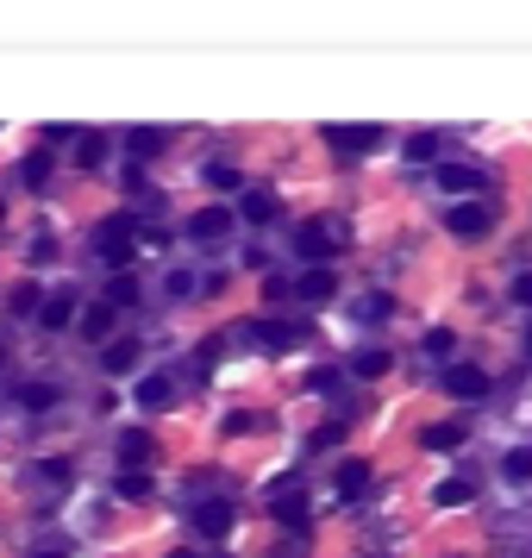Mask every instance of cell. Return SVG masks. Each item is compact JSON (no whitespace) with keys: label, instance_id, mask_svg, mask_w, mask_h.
<instances>
[{"label":"cell","instance_id":"cell-38","mask_svg":"<svg viewBox=\"0 0 532 558\" xmlns=\"http://www.w3.org/2000/svg\"><path fill=\"white\" fill-rule=\"evenodd\" d=\"M169 558H194V553H188V546H176V553H169Z\"/></svg>","mask_w":532,"mask_h":558},{"label":"cell","instance_id":"cell-10","mask_svg":"<svg viewBox=\"0 0 532 558\" xmlns=\"http://www.w3.org/2000/svg\"><path fill=\"white\" fill-rule=\"evenodd\" d=\"M188 521H194V534H207V540H226V534H232V502H201Z\"/></svg>","mask_w":532,"mask_h":558},{"label":"cell","instance_id":"cell-41","mask_svg":"<svg viewBox=\"0 0 532 558\" xmlns=\"http://www.w3.org/2000/svg\"><path fill=\"white\" fill-rule=\"evenodd\" d=\"M0 214H6V207H0Z\"/></svg>","mask_w":532,"mask_h":558},{"label":"cell","instance_id":"cell-12","mask_svg":"<svg viewBox=\"0 0 532 558\" xmlns=\"http://www.w3.org/2000/svg\"><path fill=\"white\" fill-rule=\"evenodd\" d=\"M232 220H245V226H269V220H275V195H269V188H245V201H239Z\"/></svg>","mask_w":532,"mask_h":558},{"label":"cell","instance_id":"cell-19","mask_svg":"<svg viewBox=\"0 0 532 558\" xmlns=\"http://www.w3.org/2000/svg\"><path fill=\"white\" fill-rule=\"evenodd\" d=\"M294 288H301V301H332V288H338V277H332L326 264H313V270H307V277L294 282Z\"/></svg>","mask_w":532,"mask_h":558},{"label":"cell","instance_id":"cell-37","mask_svg":"<svg viewBox=\"0 0 532 558\" xmlns=\"http://www.w3.org/2000/svg\"><path fill=\"white\" fill-rule=\"evenodd\" d=\"M32 558H69V553H57V546H44V553H32Z\"/></svg>","mask_w":532,"mask_h":558},{"label":"cell","instance_id":"cell-39","mask_svg":"<svg viewBox=\"0 0 532 558\" xmlns=\"http://www.w3.org/2000/svg\"><path fill=\"white\" fill-rule=\"evenodd\" d=\"M527 352H532V326H527Z\"/></svg>","mask_w":532,"mask_h":558},{"label":"cell","instance_id":"cell-35","mask_svg":"<svg viewBox=\"0 0 532 558\" xmlns=\"http://www.w3.org/2000/svg\"><path fill=\"white\" fill-rule=\"evenodd\" d=\"M163 295H176V301L194 295V277H188V270H169V277H163Z\"/></svg>","mask_w":532,"mask_h":558},{"label":"cell","instance_id":"cell-15","mask_svg":"<svg viewBox=\"0 0 532 558\" xmlns=\"http://www.w3.org/2000/svg\"><path fill=\"white\" fill-rule=\"evenodd\" d=\"M101 364H107L113 377H132L138 370V339H107V345H101Z\"/></svg>","mask_w":532,"mask_h":558},{"label":"cell","instance_id":"cell-20","mask_svg":"<svg viewBox=\"0 0 532 558\" xmlns=\"http://www.w3.org/2000/svg\"><path fill=\"white\" fill-rule=\"evenodd\" d=\"M169 402H176V383L169 377H144L138 383V408H169Z\"/></svg>","mask_w":532,"mask_h":558},{"label":"cell","instance_id":"cell-8","mask_svg":"<svg viewBox=\"0 0 532 558\" xmlns=\"http://www.w3.org/2000/svg\"><path fill=\"white\" fill-rule=\"evenodd\" d=\"M445 389H451L457 402H476V396H489V370H476V364H451V370H445Z\"/></svg>","mask_w":532,"mask_h":558},{"label":"cell","instance_id":"cell-6","mask_svg":"<svg viewBox=\"0 0 532 558\" xmlns=\"http://www.w3.org/2000/svg\"><path fill=\"white\" fill-rule=\"evenodd\" d=\"M251 339H257L264 352H294V345H301V320H257Z\"/></svg>","mask_w":532,"mask_h":558},{"label":"cell","instance_id":"cell-21","mask_svg":"<svg viewBox=\"0 0 532 558\" xmlns=\"http://www.w3.org/2000/svg\"><path fill=\"white\" fill-rule=\"evenodd\" d=\"M338 496H345V502L370 496V464H338Z\"/></svg>","mask_w":532,"mask_h":558},{"label":"cell","instance_id":"cell-23","mask_svg":"<svg viewBox=\"0 0 532 558\" xmlns=\"http://www.w3.org/2000/svg\"><path fill=\"white\" fill-rule=\"evenodd\" d=\"M389 314H395V295H383V288H376V295H357V320H364V326H376V320H389Z\"/></svg>","mask_w":532,"mask_h":558},{"label":"cell","instance_id":"cell-5","mask_svg":"<svg viewBox=\"0 0 532 558\" xmlns=\"http://www.w3.org/2000/svg\"><path fill=\"white\" fill-rule=\"evenodd\" d=\"M445 226H451L457 239H489V226H495V214H489L482 201H457V207L445 214Z\"/></svg>","mask_w":532,"mask_h":558},{"label":"cell","instance_id":"cell-17","mask_svg":"<svg viewBox=\"0 0 532 558\" xmlns=\"http://www.w3.org/2000/svg\"><path fill=\"white\" fill-rule=\"evenodd\" d=\"M126 151H132L138 163H150V157H163V151H169V133H157V126H138V133H126Z\"/></svg>","mask_w":532,"mask_h":558},{"label":"cell","instance_id":"cell-31","mask_svg":"<svg viewBox=\"0 0 532 558\" xmlns=\"http://www.w3.org/2000/svg\"><path fill=\"white\" fill-rule=\"evenodd\" d=\"M38 301H44V295H38V282H19V288L6 295V307H13V314H32Z\"/></svg>","mask_w":532,"mask_h":558},{"label":"cell","instance_id":"cell-42","mask_svg":"<svg viewBox=\"0 0 532 558\" xmlns=\"http://www.w3.org/2000/svg\"><path fill=\"white\" fill-rule=\"evenodd\" d=\"M220 558H226V553H220Z\"/></svg>","mask_w":532,"mask_h":558},{"label":"cell","instance_id":"cell-22","mask_svg":"<svg viewBox=\"0 0 532 558\" xmlns=\"http://www.w3.org/2000/svg\"><path fill=\"white\" fill-rule=\"evenodd\" d=\"M470 496H476V483H470V477H445V483L432 489V502H438V508H464Z\"/></svg>","mask_w":532,"mask_h":558},{"label":"cell","instance_id":"cell-25","mask_svg":"<svg viewBox=\"0 0 532 558\" xmlns=\"http://www.w3.org/2000/svg\"><path fill=\"white\" fill-rule=\"evenodd\" d=\"M207 188H220V195H239V188H245L239 163H207Z\"/></svg>","mask_w":532,"mask_h":558},{"label":"cell","instance_id":"cell-2","mask_svg":"<svg viewBox=\"0 0 532 558\" xmlns=\"http://www.w3.org/2000/svg\"><path fill=\"white\" fill-rule=\"evenodd\" d=\"M95 252H101L107 264H132V214L101 220V226H95Z\"/></svg>","mask_w":532,"mask_h":558},{"label":"cell","instance_id":"cell-16","mask_svg":"<svg viewBox=\"0 0 532 558\" xmlns=\"http://www.w3.org/2000/svg\"><path fill=\"white\" fill-rule=\"evenodd\" d=\"M107 157H113V139L107 133H76V163L82 169H101Z\"/></svg>","mask_w":532,"mask_h":558},{"label":"cell","instance_id":"cell-27","mask_svg":"<svg viewBox=\"0 0 532 558\" xmlns=\"http://www.w3.org/2000/svg\"><path fill=\"white\" fill-rule=\"evenodd\" d=\"M132 301H138V277H126V270H120V277L107 282V307L120 314V307H132Z\"/></svg>","mask_w":532,"mask_h":558},{"label":"cell","instance_id":"cell-33","mask_svg":"<svg viewBox=\"0 0 532 558\" xmlns=\"http://www.w3.org/2000/svg\"><path fill=\"white\" fill-rule=\"evenodd\" d=\"M19 402H25V408H50L57 389H50V383H32V389H19Z\"/></svg>","mask_w":532,"mask_h":558},{"label":"cell","instance_id":"cell-28","mask_svg":"<svg viewBox=\"0 0 532 558\" xmlns=\"http://www.w3.org/2000/svg\"><path fill=\"white\" fill-rule=\"evenodd\" d=\"M419 345H426V358H451V352H457V333H451V326H432Z\"/></svg>","mask_w":532,"mask_h":558},{"label":"cell","instance_id":"cell-9","mask_svg":"<svg viewBox=\"0 0 532 558\" xmlns=\"http://www.w3.org/2000/svg\"><path fill=\"white\" fill-rule=\"evenodd\" d=\"M113 452H120V464H126V471H144V464H150V458H157V439H150V433H144V426H126V433H120V445H113Z\"/></svg>","mask_w":532,"mask_h":558},{"label":"cell","instance_id":"cell-29","mask_svg":"<svg viewBox=\"0 0 532 558\" xmlns=\"http://www.w3.org/2000/svg\"><path fill=\"white\" fill-rule=\"evenodd\" d=\"M389 364H395V358H389V352H376V345H370V352H357V358H351V370H357V377H383V370H389Z\"/></svg>","mask_w":532,"mask_h":558},{"label":"cell","instance_id":"cell-3","mask_svg":"<svg viewBox=\"0 0 532 558\" xmlns=\"http://www.w3.org/2000/svg\"><path fill=\"white\" fill-rule=\"evenodd\" d=\"M376 144H383V133H376V126H326V151H332V157H345V163L370 157Z\"/></svg>","mask_w":532,"mask_h":558},{"label":"cell","instance_id":"cell-40","mask_svg":"<svg viewBox=\"0 0 532 558\" xmlns=\"http://www.w3.org/2000/svg\"><path fill=\"white\" fill-rule=\"evenodd\" d=\"M0 364H6V345H0Z\"/></svg>","mask_w":532,"mask_h":558},{"label":"cell","instance_id":"cell-13","mask_svg":"<svg viewBox=\"0 0 532 558\" xmlns=\"http://www.w3.org/2000/svg\"><path fill=\"white\" fill-rule=\"evenodd\" d=\"M76 326H82V339L107 345V339H113V307H107V301H95V307H82V314H76Z\"/></svg>","mask_w":532,"mask_h":558},{"label":"cell","instance_id":"cell-14","mask_svg":"<svg viewBox=\"0 0 532 558\" xmlns=\"http://www.w3.org/2000/svg\"><path fill=\"white\" fill-rule=\"evenodd\" d=\"M464 433H470V420H432V426L419 433V445H426V452H451V445H464Z\"/></svg>","mask_w":532,"mask_h":558},{"label":"cell","instance_id":"cell-34","mask_svg":"<svg viewBox=\"0 0 532 558\" xmlns=\"http://www.w3.org/2000/svg\"><path fill=\"white\" fill-rule=\"evenodd\" d=\"M44 483H76V464H63V458H44V471H38Z\"/></svg>","mask_w":532,"mask_h":558},{"label":"cell","instance_id":"cell-24","mask_svg":"<svg viewBox=\"0 0 532 558\" xmlns=\"http://www.w3.org/2000/svg\"><path fill=\"white\" fill-rule=\"evenodd\" d=\"M19 182H25V188H44V182H50V151H32V157L19 163Z\"/></svg>","mask_w":532,"mask_h":558},{"label":"cell","instance_id":"cell-36","mask_svg":"<svg viewBox=\"0 0 532 558\" xmlns=\"http://www.w3.org/2000/svg\"><path fill=\"white\" fill-rule=\"evenodd\" d=\"M514 307H532V277H514Z\"/></svg>","mask_w":532,"mask_h":558},{"label":"cell","instance_id":"cell-11","mask_svg":"<svg viewBox=\"0 0 532 558\" xmlns=\"http://www.w3.org/2000/svg\"><path fill=\"white\" fill-rule=\"evenodd\" d=\"M76 314H82V307H76V295H69V288H57V295H44V301H38V320H44L50 333H63Z\"/></svg>","mask_w":532,"mask_h":558},{"label":"cell","instance_id":"cell-7","mask_svg":"<svg viewBox=\"0 0 532 558\" xmlns=\"http://www.w3.org/2000/svg\"><path fill=\"white\" fill-rule=\"evenodd\" d=\"M226 233H232V207H207V214L188 220V239H194V245H220Z\"/></svg>","mask_w":532,"mask_h":558},{"label":"cell","instance_id":"cell-1","mask_svg":"<svg viewBox=\"0 0 532 558\" xmlns=\"http://www.w3.org/2000/svg\"><path fill=\"white\" fill-rule=\"evenodd\" d=\"M345 239H351V226H345V220H307V226L294 233V252H301L307 264H326Z\"/></svg>","mask_w":532,"mask_h":558},{"label":"cell","instance_id":"cell-18","mask_svg":"<svg viewBox=\"0 0 532 558\" xmlns=\"http://www.w3.org/2000/svg\"><path fill=\"white\" fill-rule=\"evenodd\" d=\"M438 182H445L451 195H476V188H482V169H476V163H445Z\"/></svg>","mask_w":532,"mask_h":558},{"label":"cell","instance_id":"cell-26","mask_svg":"<svg viewBox=\"0 0 532 558\" xmlns=\"http://www.w3.org/2000/svg\"><path fill=\"white\" fill-rule=\"evenodd\" d=\"M501 471H508V483H532V445H514L501 458Z\"/></svg>","mask_w":532,"mask_h":558},{"label":"cell","instance_id":"cell-30","mask_svg":"<svg viewBox=\"0 0 532 558\" xmlns=\"http://www.w3.org/2000/svg\"><path fill=\"white\" fill-rule=\"evenodd\" d=\"M432 157H438V139L432 133H413L407 139V163H432Z\"/></svg>","mask_w":532,"mask_h":558},{"label":"cell","instance_id":"cell-4","mask_svg":"<svg viewBox=\"0 0 532 558\" xmlns=\"http://www.w3.org/2000/svg\"><path fill=\"white\" fill-rule=\"evenodd\" d=\"M269 515H275V521H282V527H288V534H301V527H307V515H313V508H307V496H301V489H294V483H288V477H282V483H275V489H269Z\"/></svg>","mask_w":532,"mask_h":558},{"label":"cell","instance_id":"cell-32","mask_svg":"<svg viewBox=\"0 0 532 558\" xmlns=\"http://www.w3.org/2000/svg\"><path fill=\"white\" fill-rule=\"evenodd\" d=\"M120 496H126V502H144V496H150V477H144V471H126V477H120Z\"/></svg>","mask_w":532,"mask_h":558}]
</instances>
